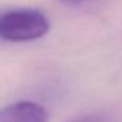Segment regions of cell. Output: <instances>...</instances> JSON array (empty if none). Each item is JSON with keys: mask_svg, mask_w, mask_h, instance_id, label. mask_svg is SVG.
Here are the masks:
<instances>
[{"mask_svg": "<svg viewBox=\"0 0 122 122\" xmlns=\"http://www.w3.org/2000/svg\"><path fill=\"white\" fill-rule=\"evenodd\" d=\"M68 122H105V117L100 113H84L71 118Z\"/></svg>", "mask_w": 122, "mask_h": 122, "instance_id": "cell-3", "label": "cell"}, {"mask_svg": "<svg viewBox=\"0 0 122 122\" xmlns=\"http://www.w3.org/2000/svg\"><path fill=\"white\" fill-rule=\"evenodd\" d=\"M49 30L50 22L40 9H13L0 16V37L5 41L28 42L40 40Z\"/></svg>", "mask_w": 122, "mask_h": 122, "instance_id": "cell-1", "label": "cell"}, {"mask_svg": "<svg viewBox=\"0 0 122 122\" xmlns=\"http://www.w3.org/2000/svg\"><path fill=\"white\" fill-rule=\"evenodd\" d=\"M59 3L64 4V5H70V7H77V5H83L85 3H91L93 0H58Z\"/></svg>", "mask_w": 122, "mask_h": 122, "instance_id": "cell-4", "label": "cell"}, {"mask_svg": "<svg viewBox=\"0 0 122 122\" xmlns=\"http://www.w3.org/2000/svg\"><path fill=\"white\" fill-rule=\"evenodd\" d=\"M49 113L41 104L21 100L0 109V122H47Z\"/></svg>", "mask_w": 122, "mask_h": 122, "instance_id": "cell-2", "label": "cell"}]
</instances>
